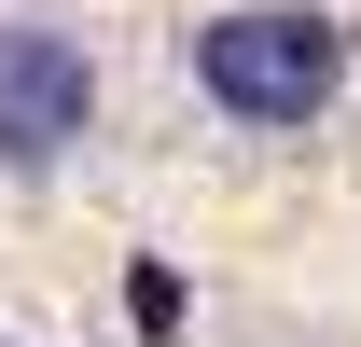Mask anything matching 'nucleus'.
Wrapping results in <instances>:
<instances>
[{
  "label": "nucleus",
  "mask_w": 361,
  "mask_h": 347,
  "mask_svg": "<svg viewBox=\"0 0 361 347\" xmlns=\"http://www.w3.org/2000/svg\"><path fill=\"white\" fill-rule=\"evenodd\" d=\"M348 70V28L334 14H292V0H250V14H209L195 28V84L223 97L236 126H306Z\"/></svg>",
  "instance_id": "f257e3e1"
},
{
  "label": "nucleus",
  "mask_w": 361,
  "mask_h": 347,
  "mask_svg": "<svg viewBox=\"0 0 361 347\" xmlns=\"http://www.w3.org/2000/svg\"><path fill=\"white\" fill-rule=\"evenodd\" d=\"M84 126H97V70H84V42H70V28H0V167L42 181Z\"/></svg>",
  "instance_id": "f03ea898"
},
{
  "label": "nucleus",
  "mask_w": 361,
  "mask_h": 347,
  "mask_svg": "<svg viewBox=\"0 0 361 347\" xmlns=\"http://www.w3.org/2000/svg\"><path fill=\"white\" fill-rule=\"evenodd\" d=\"M126 319H139V334H180V278H167V264H139V278H126Z\"/></svg>",
  "instance_id": "7ed1b4c3"
}]
</instances>
